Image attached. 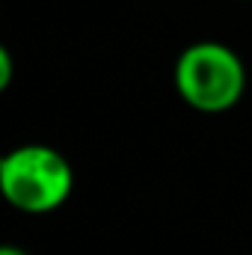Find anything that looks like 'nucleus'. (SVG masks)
Returning <instances> with one entry per match:
<instances>
[{
	"label": "nucleus",
	"instance_id": "1",
	"mask_svg": "<svg viewBox=\"0 0 252 255\" xmlns=\"http://www.w3.org/2000/svg\"><path fill=\"white\" fill-rule=\"evenodd\" d=\"M178 98L196 113H226L247 92V65L226 42H193L172 68Z\"/></svg>",
	"mask_w": 252,
	"mask_h": 255
},
{
	"label": "nucleus",
	"instance_id": "2",
	"mask_svg": "<svg viewBox=\"0 0 252 255\" xmlns=\"http://www.w3.org/2000/svg\"><path fill=\"white\" fill-rule=\"evenodd\" d=\"M74 190V169L63 151L24 142L0 160V193L21 214H51L63 208Z\"/></svg>",
	"mask_w": 252,
	"mask_h": 255
},
{
	"label": "nucleus",
	"instance_id": "3",
	"mask_svg": "<svg viewBox=\"0 0 252 255\" xmlns=\"http://www.w3.org/2000/svg\"><path fill=\"white\" fill-rule=\"evenodd\" d=\"M12 74H15L12 51H9L6 45H0V89H9V86H12Z\"/></svg>",
	"mask_w": 252,
	"mask_h": 255
},
{
	"label": "nucleus",
	"instance_id": "4",
	"mask_svg": "<svg viewBox=\"0 0 252 255\" xmlns=\"http://www.w3.org/2000/svg\"><path fill=\"white\" fill-rule=\"evenodd\" d=\"M0 255H30L27 250H21V247H15V244H6L3 250H0Z\"/></svg>",
	"mask_w": 252,
	"mask_h": 255
}]
</instances>
